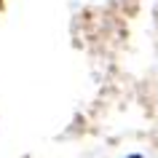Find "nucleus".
<instances>
[{
    "mask_svg": "<svg viewBox=\"0 0 158 158\" xmlns=\"http://www.w3.org/2000/svg\"><path fill=\"white\" fill-rule=\"evenodd\" d=\"M131 158H134V156H131ZM137 158H139V156H137Z\"/></svg>",
    "mask_w": 158,
    "mask_h": 158,
    "instance_id": "obj_1",
    "label": "nucleus"
}]
</instances>
